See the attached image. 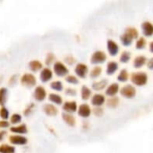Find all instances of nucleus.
<instances>
[{"mask_svg": "<svg viewBox=\"0 0 153 153\" xmlns=\"http://www.w3.org/2000/svg\"><path fill=\"white\" fill-rule=\"evenodd\" d=\"M131 81L137 86L145 85L148 82V75L143 72H136L133 73L131 75Z\"/></svg>", "mask_w": 153, "mask_h": 153, "instance_id": "obj_1", "label": "nucleus"}, {"mask_svg": "<svg viewBox=\"0 0 153 153\" xmlns=\"http://www.w3.org/2000/svg\"><path fill=\"white\" fill-rule=\"evenodd\" d=\"M36 78L31 74H24L21 78V83L26 87H33L36 85Z\"/></svg>", "mask_w": 153, "mask_h": 153, "instance_id": "obj_2", "label": "nucleus"}, {"mask_svg": "<svg viewBox=\"0 0 153 153\" xmlns=\"http://www.w3.org/2000/svg\"><path fill=\"white\" fill-rule=\"evenodd\" d=\"M120 93L123 97H125L126 99H133L136 94V90L134 86L127 84V85L121 88Z\"/></svg>", "mask_w": 153, "mask_h": 153, "instance_id": "obj_3", "label": "nucleus"}, {"mask_svg": "<svg viewBox=\"0 0 153 153\" xmlns=\"http://www.w3.org/2000/svg\"><path fill=\"white\" fill-rule=\"evenodd\" d=\"M54 72L57 76L63 77V76H65L68 74L69 70L67 69V67L63 63L57 61V62H56L54 64Z\"/></svg>", "mask_w": 153, "mask_h": 153, "instance_id": "obj_4", "label": "nucleus"}, {"mask_svg": "<svg viewBox=\"0 0 153 153\" xmlns=\"http://www.w3.org/2000/svg\"><path fill=\"white\" fill-rule=\"evenodd\" d=\"M107 56L104 52L102 51H96L92 54L91 57V63L93 65H98V64H102L106 61Z\"/></svg>", "mask_w": 153, "mask_h": 153, "instance_id": "obj_5", "label": "nucleus"}, {"mask_svg": "<svg viewBox=\"0 0 153 153\" xmlns=\"http://www.w3.org/2000/svg\"><path fill=\"white\" fill-rule=\"evenodd\" d=\"M74 72L76 74V75L80 78H85L87 74H88V67L85 64L80 63L77 64L75 68H74Z\"/></svg>", "mask_w": 153, "mask_h": 153, "instance_id": "obj_6", "label": "nucleus"}, {"mask_svg": "<svg viewBox=\"0 0 153 153\" xmlns=\"http://www.w3.org/2000/svg\"><path fill=\"white\" fill-rule=\"evenodd\" d=\"M78 110V115L83 118H87L91 116V107L88 105V104H82L79 106V108H77Z\"/></svg>", "mask_w": 153, "mask_h": 153, "instance_id": "obj_7", "label": "nucleus"}, {"mask_svg": "<svg viewBox=\"0 0 153 153\" xmlns=\"http://www.w3.org/2000/svg\"><path fill=\"white\" fill-rule=\"evenodd\" d=\"M107 47H108V53L110 54V56H115L117 55V53L119 51V47H118V45L114 40L108 39Z\"/></svg>", "mask_w": 153, "mask_h": 153, "instance_id": "obj_8", "label": "nucleus"}, {"mask_svg": "<svg viewBox=\"0 0 153 153\" xmlns=\"http://www.w3.org/2000/svg\"><path fill=\"white\" fill-rule=\"evenodd\" d=\"M9 142L14 145H25L28 143L26 137L20 136V135H11L9 137Z\"/></svg>", "mask_w": 153, "mask_h": 153, "instance_id": "obj_9", "label": "nucleus"}, {"mask_svg": "<svg viewBox=\"0 0 153 153\" xmlns=\"http://www.w3.org/2000/svg\"><path fill=\"white\" fill-rule=\"evenodd\" d=\"M46 90L42 86H37L34 90V99L38 101H42L46 98Z\"/></svg>", "mask_w": 153, "mask_h": 153, "instance_id": "obj_10", "label": "nucleus"}, {"mask_svg": "<svg viewBox=\"0 0 153 153\" xmlns=\"http://www.w3.org/2000/svg\"><path fill=\"white\" fill-rule=\"evenodd\" d=\"M78 106L75 101H66L63 104V109L66 113H74L77 110Z\"/></svg>", "mask_w": 153, "mask_h": 153, "instance_id": "obj_11", "label": "nucleus"}, {"mask_svg": "<svg viewBox=\"0 0 153 153\" xmlns=\"http://www.w3.org/2000/svg\"><path fill=\"white\" fill-rule=\"evenodd\" d=\"M119 91V85L117 82L111 83L110 85L108 86L107 90H106V95L109 96V97H115L116 94Z\"/></svg>", "mask_w": 153, "mask_h": 153, "instance_id": "obj_12", "label": "nucleus"}, {"mask_svg": "<svg viewBox=\"0 0 153 153\" xmlns=\"http://www.w3.org/2000/svg\"><path fill=\"white\" fill-rule=\"evenodd\" d=\"M106 101L105 96L101 95V94H95L92 96L91 98V104L95 107H100L101 105H103Z\"/></svg>", "mask_w": 153, "mask_h": 153, "instance_id": "obj_13", "label": "nucleus"}, {"mask_svg": "<svg viewBox=\"0 0 153 153\" xmlns=\"http://www.w3.org/2000/svg\"><path fill=\"white\" fill-rule=\"evenodd\" d=\"M52 75H53L52 71L49 68H44L40 72L39 78H40V81L42 82H48L52 78Z\"/></svg>", "mask_w": 153, "mask_h": 153, "instance_id": "obj_14", "label": "nucleus"}, {"mask_svg": "<svg viewBox=\"0 0 153 153\" xmlns=\"http://www.w3.org/2000/svg\"><path fill=\"white\" fill-rule=\"evenodd\" d=\"M142 30L145 36L151 37L153 33V26L150 22H144L142 24Z\"/></svg>", "mask_w": 153, "mask_h": 153, "instance_id": "obj_15", "label": "nucleus"}, {"mask_svg": "<svg viewBox=\"0 0 153 153\" xmlns=\"http://www.w3.org/2000/svg\"><path fill=\"white\" fill-rule=\"evenodd\" d=\"M43 111L48 116H56L57 114V108L52 104H45L43 106Z\"/></svg>", "mask_w": 153, "mask_h": 153, "instance_id": "obj_16", "label": "nucleus"}, {"mask_svg": "<svg viewBox=\"0 0 153 153\" xmlns=\"http://www.w3.org/2000/svg\"><path fill=\"white\" fill-rule=\"evenodd\" d=\"M91 86H92V89L95 91H101L108 86V80L103 79V80H100L98 82H94Z\"/></svg>", "mask_w": 153, "mask_h": 153, "instance_id": "obj_17", "label": "nucleus"}, {"mask_svg": "<svg viewBox=\"0 0 153 153\" xmlns=\"http://www.w3.org/2000/svg\"><path fill=\"white\" fill-rule=\"evenodd\" d=\"M117 69H118L117 63L115 62V61H110V62L108 63V65H107V74L112 75L117 72Z\"/></svg>", "mask_w": 153, "mask_h": 153, "instance_id": "obj_18", "label": "nucleus"}, {"mask_svg": "<svg viewBox=\"0 0 153 153\" xmlns=\"http://www.w3.org/2000/svg\"><path fill=\"white\" fill-rule=\"evenodd\" d=\"M62 117H63V120L65 122V124H67L68 126H75V118L73 117V115L68 114V113H63Z\"/></svg>", "mask_w": 153, "mask_h": 153, "instance_id": "obj_19", "label": "nucleus"}, {"mask_svg": "<svg viewBox=\"0 0 153 153\" xmlns=\"http://www.w3.org/2000/svg\"><path fill=\"white\" fill-rule=\"evenodd\" d=\"M10 131L12 133H14V134H27L28 130H27V126L26 125L22 124V125H20V126H13L10 128Z\"/></svg>", "mask_w": 153, "mask_h": 153, "instance_id": "obj_20", "label": "nucleus"}, {"mask_svg": "<svg viewBox=\"0 0 153 153\" xmlns=\"http://www.w3.org/2000/svg\"><path fill=\"white\" fill-rule=\"evenodd\" d=\"M146 61H147L146 56H138L134 60V66L135 68H141L142 66L144 65Z\"/></svg>", "mask_w": 153, "mask_h": 153, "instance_id": "obj_21", "label": "nucleus"}, {"mask_svg": "<svg viewBox=\"0 0 153 153\" xmlns=\"http://www.w3.org/2000/svg\"><path fill=\"white\" fill-rule=\"evenodd\" d=\"M29 67L32 72H38L42 69V64L38 60H32L29 63Z\"/></svg>", "mask_w": 153, "mask_h": 153, "instance_id": "obj_22", "label": "nucleus"}, {"mask_svg": "<svg viewBox=\"0 0 153 153\" xmlns=\"http://www.w3.org/2000/svg\"><path fill=\"white\" fill-rule=\"evenodd\" d=\"M81 96H82V100H87L91 96V91L87 86L83 85L82 87V89H81Z\"/></svg>", "mask_w": 153, "mask_h": 153, "instance_id": "obj_23", "label": "nucleus"}, {"mask_svg": "<svg viewBox=\"0 0 153 153\" xmlns=\"http://www.w3.org/2000/svg\"><path fill=\"white\" fill-rule=\"evenodd\" d=\"M7 89L6 88H0V106L4 107L6 103L7 100Z\"/></svg>", "mask_w": 153, "mask_h": 153, "instance_id": "obj_24", "label": "nucleus"}, {"mask_svg": "<svg viewBox=\"0 0 153 153\" xmlns=\"http://www.w3.org/2000/svg\"><path fill=\"white\" fill-rule=\"evenodd\" d=\"M48 99L51 102L56 104V105H61L62 102H63V99L62 97H60L59 95L57 94H55V93H50L49 96H48Z\"/></svg>", "mask_w": 153, "mask_h": 153, "instance_id": "obj_25", "label": "nucleus"}, {"mask_svg": "<svg viewBox=\"0 0 153 153\" xmlns=\"http://www.w3.org/2000/svg\"><path fill=\"white\" fill-rule=\"evenodd\" d=\"M120 40H121V42H122V44H123L124 46L128 47V46L131 45V43H132V41H133L134 39H133L130 36H128L126 33H124V34H122V35L120 36Z\"/></svg>", "mask_w": 153, "mask_h": 153, "instance_id": "obj_26", "label": "nucleus"}, {"mask_svg": "<svg viewBox=\"0 0 153 153\" xmlns=\"http://www.w3.org/2000/svg\"><path fill=\"white\" fill-rule=\"evenodd\" d=\"M15 148L13 146L8 144H2L0 145V153H14Z\"/></svg>", "mask_w": 153, "mask_h": 153, "instance_id": "obj_27", "label": "nucleus"}, {"mask_svg": "<svg viewBox=\"0 0 153 153\" xmlns=\"http://www.w3.org/2000/svg\"><path fill=\"white\" fill-rule=\"evenodd\" d=\"M50 88L54 91H62L64 89V85H63L62 82L55 81V82H52L50 83Z\"/></svg>", "mask_w": 153, "mask_h": 153, "instance_id": "obj_28", "label": "nucleus"}, {"mask_svg": "<svg viewBox=\"0 0 153 153\" xmlns=\"http://www.w3.org/2000/svg\"><path fill=\"white\" fill-rule=\"evenodd\" d=\"M128 77H129V74H128V72L126 69H122L121 72L119 73L118 76H117V80L121 82H125L128 80Z\"/></svg>", "mask_w": 153, "mask_h": 153, "instance_id": "obj_29", "label": "nucleus"}, {"mask_svg": "<svg viewBox=\"0 0 153 153\" xmlns=\"http://www.w3.org/2000/svg\"><path fill=\"white\" fill-rule=\"evenodd\" d=\"M125 33H126L128 36H130L133 39L138 38V31L135 28H132V27H129V28H126Z\"/></svg>", "mask_w": 153, "mask_h": 153, "instance_id": "obj_30", "label": "nucleus"}, {"mask_svg": "<svg viewBox=\"0 0 153 153\" xmlns=\"http://www.w3.org/2000/svg\"><path fill=\"white\" fill-rule=\"evenodd\" d=\"M101 72H102V69L100 66H95L90 73V76L93 79L95 78H98L100 74H101Z\"/></svg>", "mask_w": 153, "mask_h": 153, "instance_id": "obj_31", "label": "nucleus"}, {"mask_svg": "<svg viewBox=\"0 0 153 153\" xmlns=\"http://www.w3.org/2000/svg\"><path fill=\"white\" fill-rule=\"evenodd\" d=\"M130 59H131V53L130 52H128V51L122 52V54L120 56V58H119L121 63H127Z\"/></svg>", "mask_w": 153, "mask_h": 153, "instance_id": "obj_32", "label": "nucleus"}, {"mask_svg": "<svg viewBox=\"0 0 153 153\" xmlns=\"http://www.w3.org/2000/svg\"><path fill=\"white\" fill-rule=\"evenodd\" d=\"M118 103H119V99L117 97H112L107 101L108 107H110V108H116L118 105Z\"/></svg>", "mask_w": 153, "mask_h": 153, "instance_id": "obj_33", "label": "nucleus"}, {"mask_svg": "<svg viewBox=\"0 0 153 153\" xmlns=\"http://www.w3.org/2000/svg\"><path fill=\"white\" fill-rule=\"evenodd\" d=\"M145 46H146V40H145V39L143 37L139 38L137 39V41H136V44H135L136 48L137 49H143V48H145Z\"/></svg>", "mask_w": 153, "mask_h": 153, "instance_id": "obj_34", "label": "nucleus"}, {"mask_svg": "<svg viewBox=\"0 0 153 153\" xmlns=\"http://www.w3.org/2000/svg\"><path fill=\"white\" fill-rule=\"evenodd\" d=\"M22 121V116L20 114H13L11 118H10V122L13 124V125H16V124H19L20 122Z\"/></svg>", "mask_w": 153, "mask_h": 153, "instance_id": "obj_35", "label": "nucleus"}, {"mask_svg": "<svg viewBox=\"0 0 153 153\" xmlns=\"http://www.w3.org/2000/svg\"><path fill=\"white\" fill-rule=\"evenodd\" d=\"M65 82L68 83H71V84H78L79 83V80L74 75H67L65 77Z\"/></svg>", "mask_w": 153, "mask_h": 153, "instance_id": "obj_36", "label": "nucleus"}, {"mask_svg": "<svg viewBox=\"0 0 153 153\" xmlns=\"http://www.w3.org/2000/svg\"><path fill=\"white\" fill-rule=\"evenodd\" d=\"M0 117L3 120H6L9 117V112L4 107H2L0 108Z\"/></svg>", "mask_w": 153, "mask_h": 153, "instance_id": "obj_37", "label": "nucleus"}, {"mask_svg": "<svg viewBox=\"0 0 153 153\" xmlns=\"http://www.w3.org/2000/svg\"><path fill=\"white\" fill-rule=\"evenodd\" d=\"M54 59H55V56H54V54H52V53H48V54L47 55V57H46V60H45L46 65H51V64L53 63Z\"/></svg>", "mask_w": 153, "mask_h": 153, "instance_id": "obj_38", "label": "nucleus"}, {"mask_svg": "<svg viewBox=\"0 0 153 153\" xmlns=\"http://www.w3.org/2000/svg\"><path fill=\"white\" fill-rule=\"evenodd\" d=\"M76 93H77V91L74 89H72V88L65 89V94L68 96H76Z\"/></svg>", "mask_w": 153, "mask_h": 153, "instance_id": "obj_39", "label": "nucleus"}, {"mask_svg": "<svg viewBox=\"0 0 153 153\" xmlns=\"http://www.w3.org/2000/svg\"><path fill=\"white\" fill-rule=\"evenodd\" d=\"M93 112H94L95 116H97V117H100V116H102V115H103V109H102L101 108H99V107L94 108Z\"/></svg>", "mask_w": 153, "mask_h": 153, "instance_id": "obj_40", "label": "nucleus"}, {"mask_svg": "<svg viewBox=\"0 0 153 153\" xmlns=\"http://www.w3.org/2000/svg\"><path fill=\"white\" fill-rule=\"evenodd\" d=\"M33 107H34V104L33 103H31V104H30L27 108H26V109L24 110V115L25 116H29L30 114V112H31V110H32V108H33Z\"/></svg>", "mask_w": 153, "mask_h": 153, "instance_id": "obj_41", "label": "nucleus"}, {"mask_svg": "<svg viewBox=\"0 0 153 153\" xmlns=\"http://www.w3.org/2000/svg\"><path fill=\"white\" fill-rule=\"evenodd\" d=\"M65 61L68 65H72L75 62V59H74V57H73V56H66V57L65 58Z\"/></svg>", "mask_w": 153, "mask_h": 153, "instance_id": "obj_42", "label": "nucleus"}, {"mask_svg": "<svg viewBox=\"0 0 153 153\" xmlns=\"http://www.w3.org/2000/svg\"><path fill=\"white\" fill-rule=\"evenodd\" d=\"M9 126V122L6 120H1L0 121V128H7Z\"/></svg>", "mask_w": 153, "mask_h": 153, "instance_id": "obj_43", "label": "nucleus"}, {"mask_svg": "<svg viewBox=\"0 0 153 153\" xmlns=\"http://www.w3.org/2000/svg\"><path fill=\"white\" fill-rule=\"evenodd\" d=\"M148 67H149L150 69H152V67H153V59L152 58H151V59L149 60V62H148Z\"/></svg>", "mask_w": 153, "mask_h": 153, "instance_id": "obj_44", "label": "nucleus"}, {"mask_svg": "<svg viewBox=\"0 0 153 153\" xmlns=\"http://www.w3.org/2000/svg\"><path fill=\"white\" fill-rule=\"evenodd\" d=\"M4 134H5V132H0V141L4 138Z\"/></svg>", "mask_w": 153, "mask_h": 153, "instance_id": "obj_45", "label": "nucleus"}, {"mask_svg": "<svg viewBox=\"0 0 153 153\" xmlns=\"http://www.w3.org/2000/svg\"><path fill=\"white\" fill-rule=\"evenodd\" d=\"M150 50H151V52H152V42H151V46H150Z\"/></svg>", "mask_w": 153, "mask_h": 153, "instance_id": "obj_46", "label": "nucleus"}]
</instances>
